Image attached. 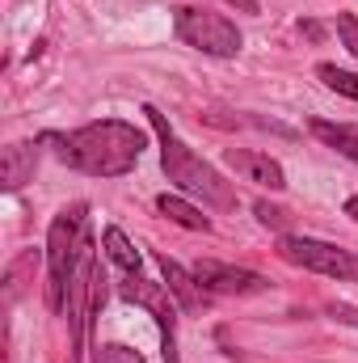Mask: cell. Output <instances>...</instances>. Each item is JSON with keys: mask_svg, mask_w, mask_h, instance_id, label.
I'll use <instances>...</instances> for the list:
<instances>
[{"mask_svg": "<svg viewBox=\"0 0 358 363\" xmlns=\"http://www.w3.org/2000/svg\"><path fill=\"white\" fill-rule=\"evenodd\" d=\"M38 144L55 148V157L76 169V174H89V178H127L144 148H148V135L127 123V118H97V123H85L76 131H47L38 135Z\"/></svg>", "mask_w": 358, "mask_h": 363, "instance_id": "obj_1", "label": "cell"}, {"mask_svg": "<svg viewBox=\"0 0 358 363\" xmlns=\"http://www.w3.org/2000/svg\"><path fill=\"white\" fill-rule=\"evenodd\" d=\"M144 114H148V123H152V131H156V140H161V169H165V178L173 182L181 194L202 199V203L215 207V211H232V207H236L232 182H224V174H219L215 165H207L198 152H190V144H181V135L169 127V118H165L156 106H144Z\"/></svg>", "mask_w": 358, "mask_h": 363, "instance_id": "obj_2", "label": "cell"}, {"mask_svg": "<svg viewBox=\"0 0 358 363\" xmlns=\"http://www.w3.org/2000/svg\"><path fill=\"white\" fill-rule=\"evenodd\" d=\"M85 241H89V207L72 203L47 228V304L59 317L68 304V279H72V267L81 262Z\"/></svg>", "mask_w": 358, "mask_h": 363, "instance_id": "obj_3", "label": "cell"}, {"mask_svg": "<svg viewBox=\"0 0 358 363\" xmlns=\"http://www.w3.org/2000/svg\"><path fill=\"white\" fill-rule=\"evenodd\" d=\"M173 34L185 47H194L202 55H215V60H232L245 47V34L236 30L232 17H224L215 9H198V4H181L173 13Z\"/></svg>", "mask_w": 358, "mask_h": 363, "instance_id": "obj_4", "label": "cell"}, {"mask_svg": "<svg viewBox=\"0 0 358 363\" xmlns=\"http://www.w3.org/2000/svg\"><path fill=\"white\" fill-rule=\"evenodd\" d=\"M278 258L291 262V267H304L312 274H329L337 283H358V254L333 245V241H321V237L282 233L278 237Z\"/></svg>", "mask_w": 358, "mask_h": 363, "instance_id": "obj_5", "label": "cell"}, {"mask_svg": "<svg viewBox=\"0 0 358 363\" xmlns=\"http://www.w3.org/2000/svg\"><path fill=\"white\" fill-rule=\"evenodd\" d=\"M118 296L152 313V321H156V330H161V351H165V363H178V304H173V291H169L165 283L144 279V274H122Z\"/></svg>", "mask_w": 358, "mask_h": 363, "instance_id": "obj_6", "label": "cell"}, {"mask_svg": "<svg viewBox=\"0 0 358 363\" xmlns=\"http://www.w3.org/2000/svg\"><path fill=\"white\" fill-rule=\"evenodd\" d=\"M194 279H198L202 291H211V296H262V291H270L266 274L232 267V262H211V258H202V262L194 267Z\"/></svg>", "mask_w": 358, "mask_h": 363, "instance_id": "obj_7", "label": "cell"}, {"mask_svg": "<svg viewBox=\"0 0 358 363\" xmlns=\"http://www.w3.org/2000/svg\"><path fill=\"white\" fill-rule=\"evenodd\" d=\"M224 165H228L232 174H241L245 182H253V186L287 190V174H282V165H278L270 152H258V148H228V152H224Z\"/></svg>", "mask_w": 358, "mask_h": 363, "instance_id": "obj_8", "label": "cell"}, {"mask_svg": "<svg viewBox=\"0 0 358 363\" xmlns=\"http://www.w3.org/2000/svg\"><path fill=\"white\" fill-rule=\"evenodd\" d=\"M156 262H161V271H165V287L178 296L181 308H207L211 304V291H202V283L194 279V271H185V267H178L169 254H156Z\"/></svg>", "mask_w": 358, "mask_h": 363, "instance_id": "obj_9", "label": "cell"}, {"mask_svg": "<svg viewBox=\"0 0 358 363\" xmlns=\"http://www.w3.org/2000/svg\"><path fill=\"white\" fill-rule=\"evenodd\" d=\"M34 169H38V140H30V144H8V148L0 152V186H4V190H21L25 182L34 178Z\"/></svg>", "mask_w": 358, "mask_h": 363, "instance_id": "obj_10", "label": "cell"}, {"mask_svg": "<svg viewBox=\"0 0 358 363\" xmlns=\"http://www.w3.org/2000/svg\"><path fill=\"white\" fill-rule=\"evenodd\" d=\"M308 131L325 144V148H333V152H342L346 161H354L358 165V127H346V123H329V118H312L308 123Z\"/></svg>", "mask_w": 358, "mask_h": 363, "instance_id": "obj_11", "label": "cell"}, {"mask_svg": "<svg viewBox=\"0 0 358 363\" xmlns=\"http://www.w3.org/2000/svg\"><path fill=\"white\" fill-rule=\"evenodd\" d=\"M156 211L165 216V220H173L181 228H190V233H211V216H202L194 203H185L181 194H161L156 199Z\"/></svg>", "mask_w": 358, "mask_h": 363, "instance_id": "obj_12", "label": "cell"}, {"mask_svg": "<svg viewBox=\"0 0 358 363\" xmlns=\"http://www.w3.org/2000/svg\"><path fill=\"white\" fill-rule=\"evenodd\" d=\"M101 254H105V258H110L122 274H139V250L127 241V233H122V228H114V224H110V228L101 233Z\"/></svg>", "mask_w": 358, "mask_h": 363, "instance_id": "obj_13", "label": "cell"}, {"mask_svg": "<svg viewBox=\"0 0 358 363\" xmlns=\"http://www.w3.org/2000/svg\"><path fill=\"white\" fill-rule=\"evenodd\" d=\"M316 77H321L333 93L358 101V72H346V68H337V64H316Z\"/></svg>", "mask_w": 358, "mask_h": 363, "instance_id": "obj_14", "label": "cell"}, {"mask_svg": "<svg viewBox=\"0 0 358 363\" xmlns=\"http://www.w3.org/2000/svg\"><path fill=\"white\" fill-rule=\"evenodd\" d=\"M97 363H144V355L122 342H105V347H97Z\"/></svg>", "mask_w": 358, "mask_h": 363, "instance_id": "obj_15", "label": "cell"}, {"mask_svg": "<svg viewBox=\"0 0 358 363\" xmlns=\"http://www.w3.org/2000/svg\"><path fill=\"white\" fill-rule=\"evenodd\" d=\"M337 38H342V47L358 60V13H337Z\"/></svg>", "mask_w": 358, "mask_h": 363, "instance_id": "obj_16", "label": "cell"}, {"mask_svg": "<svg viewBox=\"0 0 358 363\" xmlns=\"http://www.w3.org/2000/svg\"><path fill=\"white\" fill-rule=\"evenodd\" d=\"M253 211H258V224H266V228H287V211L274 207V203H266V199H258Z\"/></svg>", "mask_w": 358, "mask_h": 363, "instance_id": "obj_17", "label": "cell"}, {"mask_svg": "<svg viewBox=\"0 0 358 363\" xmlns=\"http://www.w3.org/2000/svg\"><path fill=\"white\" fill-rule=\"evenodd\" d=\"M329 317H333V321H342V325H358V308H354V304H342V300H333V304H329Z\"/></svg>", "mask_w": 358, "mask_h": 363, "instance_id": "obj_18", "label": "cell"}, {"mask_svg": "<svg viewBox=\"0 0 358 363\" xmlns=\"http://www.w3.org/2000/svg\"><path fill=\"white\" fill-rule=\"evenodd\" d=\"M299 30H304L308 38H321V26H316V21H299Z\"/></svg>", "mask_w": 358, "mask_h": 363, "instance_id": "obj_19", "label": "cell"}, {"mask_svg": "<svg viewBox=\"0 0 358 363\" xmlns=\"http://www.w3.org/2000/svg\"><path fill=\"white\" fill-rule=\"evenodd\" d=\"M228 4H236V9H245V13H258V0H228Z\"/></svg>", "mask_w": 358, "mask_h": 363, "instance_id": "obj_20", "label": "cell"}, {"mask_svg": "<svg viewBox=\"0 0 358 363\" xmlns=\"http://www.w3.org/2000/svg\"><path fill=\"white\" fill-rule=\"evenodd\" d=\"M346 216H350V220H358V194H350V199H346Z\"/></svg>", "mask_w": 358, "mask_h": 363, "instance_id": "obj_21", "label": "cell"}]
</instances>
